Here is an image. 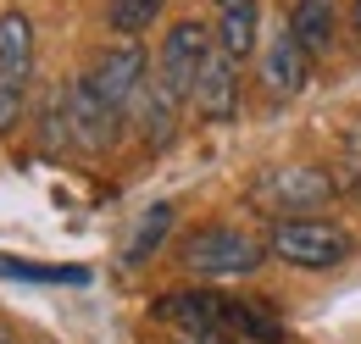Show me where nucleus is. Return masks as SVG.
I'll return each instance as SVG.
<instances>
[{
  "instance_id": "obj_12",
  "label": "nucleus",
  "mask_w": 361,
  "mask_h": 344,
  "mask_svg": "<svg viewBox=\"0 0 361 344\" xmlns=\"http://www.w3.org/2000/svg\"><path fill=\"white\" fill-rule=\"evenodd\" d=\"M134 117H139V133H145V145H173V133H178V117H183V100L178 94H167V84L150 73V84L145 94L134 100Z\"/></svg>"
},
{
  "instance_id": "obj_3",
  "label": "nucleus",
  "mask_w": 361,
  "mask_h": 344,
  "mask_svg": "<svg viewBox=\"0 0 361 344\" xmlns=\"http://www.w3.org/2000/svg\"><path fill=\"white\" fill-rule=\"evenodd\" d=\"M212 50H217V34H212L200 17H178V23L161 34V50H156V78L167 84V94H178L183 106H189L195 78H200V67H206Z\"/></svg>"
},
{
  "instance_id": "obj_7",
  "label": "nucleus",
  "mask_w": 361,
  "mask_h": 344,
  "mask_svg": "<svg viewBox=\"0 0 361 344\" xmlns=\"http://www.w3.org/2000/svg\"><path fill=\"white\" fill-rule=\"evenodd\" d=\"M67 117H73V150H90V156L111 150L117 133H123V117L100 100V89L90 84V73L67 84Z\"/></svg>"
},
{
  "instance_id": "obj_13",
  "label": "nucleus",
  "mask_w": 361,
  "mask_h": 344,
  "mask_svg": "<svg viewBox=\"0 0 361 344\" xmlns=\"http://www.w3.org/2000/svg\"><path fill=\"white\" fill-rule=\"evenodd\" d=\"M217 44L233 61H250L262 50V0H239V6H217Z\"/></svg>"
},
{
  "instance_id": "obj_2",
  "label": "nucleus",
  "mask_w": 361,
  "mask_h": 344,
  "mask_svg": "<svg viewBox=\"0 0 361 344\" xmlns=\"http://www.w3.org/2000/svg\"><path fill=\"white\" fill-rule=\"evenodd\" d=\"M267 239H256V233H245V228H233V222H212V228H195L189 239H183V272L189 278H200V283H223V278H250V272H262L267 266Z\"/></svg>"
},
{
  "instance_id": "obj_18",
  "label": "nucleus",
  "mask_w": 361,
  "mask_h": 344,
  "mask_svg": "<svg viewBox=\"0 0 361 344\" xmlns=\"http://www.w3.org/2000/svg\"><path fill=\"white\" fill-rule=\"evenodd\" d=\"M178 344H239V339H228V333H183Z\"/></svg>"
},
{
  "instance_id": "obj_4",
  "label": "nucleus",
  "mask_w": 361,
  "mask_h": 344,
  "mask_svg": "<svg viewBox=\"0 0 361 344\" xmlns=\"http://www.w3.org/2000/svg\"><path fill=\"white\" fill-rule=\"evenodd\" d=\"M334 178L322 167H278V172H262L250 200L272 216H317L328 200H334Z\"/></svg>"
},
{
  "instance_id": "obj_1",
  "label": "nucleus",
  "mask_w": 361,
  "mask_h": 344,
  "mask_svg": "<svg viewBox=\"0 0 361 344\" xmlns=\"http://www.w3.org/2000/svg\"><path fill=\"white\" fill-rule=\"evenodd\" d=\"M267 250L283 266H295V272H334V266H345L356 256V233L322 211L317 216H272Z\"/></svg>"
},
{
  "instance_id": "obj_14",
  "label": "nucleus",
  "mask_w": 361,
  "mask_h": 344,
  "mask_svg": "<svg viewBox=\"0 0 361 344\" xmlns=\"http://www.w3.org/2000/svg\"><path fill=\"white\" fill-rule=\"evenodd\" d=\"M173 216H178L173 200H161V206H150V211L139 216L134 233L123 239V266H145V261L156 256V250L167 245V233H173Z\"/></svg>"
},
{
  "instance_id": "obj_9",
  "label": "nucleus",
  "mask_w": 361,
  "mask_h": 344,
  "mask_svg": "<svg viewBox=\"0 0 361 344\" xmlns=\"http://www.w3.org/2000/svg\"><path fill=\"white\" fill-rule=\"evenodd\" d=\"M239 67L245 61H233L223 44L206 56V67L195 78V94H189L195 117H206V123H233L239 117Z\"/></svg>"
},
{
  "instance_id": "obj_8",
  "label": "nucleus",
  "mask_w": 361,
  "mask_h": 344,
  "mask_svg": "<svg viewBox=\"0 0 361 344\" xmlns=\"http://www.w3.org/2000/svg\"><path fill=\"white\" fill-rule=\"evenodd\" d=\"M156 322H173L183 333H228V317H233V300L217 295V289H173V295H156ZM233 339V333H228Z\"/></svg>"
},
{
  "instance_id": "obj_5",
  "label": "nucleus",
  "mask_w": 361,
  "mask_h": 344,
  "mask_svg": "<svg viewBox=\"0 0 361 344\" xmlns=\"http://www.w3.org/2000/svg\"><path fill=\"white\" fill-rule=\"evenodd\" d=\"M150 50L139 39H117V44H106L100 50V61L90 67V84L100 89V100L117 111V117H128L134 111V100L145 94V84H150Z\"/></svg>"
},
{
  "instance_id": "obj_15",
  "label": "nucleus",
  "mask_w": 361,
  "mask_h": 344,
  "mask_svg": "<svg viewBox=\"0 0 361 344\" xmlns=\"http://www.w3.org/2000/svg\"><path fill=\"white\" fill-rule=\"evenodd\" d=\"M161 11H167V0H106V28L117 39H139L161 23Z\"/></svg>"
},
{
  "instance_id": "obj_17",
  "label": "nucleus",
  "mask_w": 361,
  "mask_h": 344,
  "mask_svg": "<svg viewBox=\"0 0 361 344\" xmlns=\"http://www.w3.org/2000/svg\"><path fill=\"white\" fill-rule=\"evenodd\" d=\"M23 106H28V84L0 78V133H11L17 123H23Z\"/></svg>"
},
{
  "instance_id": "obj_10",
  "label": "nucleus",
  "mask_w": 361,
  "mask_h": 344,
  "mask_svg": "<svg viewBox=\"0 0 361 344\" xmlns=\"http://www.w3.org/2000/svg\"><path fill=\"white\" fill-rule=\"evenodd\" d=\"M289 34L312 61H322L339 44V0H289Z\"/></svg>"
},
{
  "instance_id": "obj_6",
  "label": "nucleus",
  "mask_w": 361,
  "mask_h": 344,
  "mask_svg": "<svg viewBox=\"0 0 361 344\" xmlns=\"http://www.w3.org/2000/svg\"><path fill=\"white\" fill-rule=\"evenodd\" d=\"M256 73H262V89H267L272 100H295V94H306V84H312V56H306L300 39L289 34V23H283L272 39H262V50H256Z\"/></svg>"
},
{
  "instance_id": "obj_11",
  "label": "nucleus",
  "mask_w": 361,
  "mask_h": 344,
  "mask_svg": "<svg viewBox=\"0 0 361 344\" xmlns=\"http://www.w3.org/2000/svg\"><path fill=\"white\" fill-rule=\"evenodd\" d=\"M0 78L34 84V17L17 6L0 11Z\"/></svg>"
},
{
  "instance_id": "obj_16",
  "label": "nucleus",
  "mask_w": 361,
  "mask_h": 344,
  "mask_svg": "<svg viewBox=\"0 0 361 344\" xmlns=\"http://www.w3.org/2000/svg\"><path fill=\"white\" fill-rule=\"evenodd\" d=\"M39 139L50 150H73V117H67V84L50 89L45 106H39Z\"/></svg>"
},
{
  "instance_id": "obj_20",
  "label": "nucleus",
  "mask_w": 361,
  "mask_h": 344,
  "mask_svg": "<svg viewBox=\"0 0 361 344\" xmlns=\"http://www.w3.org/2000/svg\"><path fill=\"white\" fill-rule=\"evenodd\" d=\"M350 150H356V161H361V117L350 123Z\"/></svg>"
},
{
  "instance_id": "obj_19",
  "label": "nucleus",
  "mask_w": 361,
  "mask_h": 344,
  "mask_svg": "<svg viewBox=\"0 0 361 344\" xmlns=\"http://www.w3.org/2000/svg\"><path fill=\"white\" fill-rule=\"evenodd\" d=\"M350 34L361 39V0H350Z\"/></svg>"
}]
</instances>
